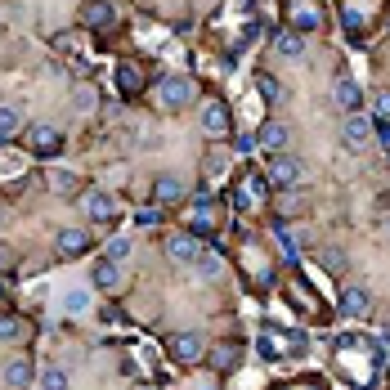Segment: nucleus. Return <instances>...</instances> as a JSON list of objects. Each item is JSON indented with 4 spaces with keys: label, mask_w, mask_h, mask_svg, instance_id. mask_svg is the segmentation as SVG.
Instances as JSON below:
<instances>
[{
    "label": "nucleus",
    "mask_w": 390,
    "mask_h": 390,
    "mask_svg": "<svg viewBox=\"0 0 390 390\" xmlns=\"http://www.w3.org/2000/svg\"><path fill=\"white\" fill-rule=\"evenodd\" d=\"M270 180H274L278 189H301V184H306V166H301L291 153H274V162H270Z\"/></svg>",
    "instance_id": "1"
},
{
    "label": "nucleus",
    "mask_w": 390,
    "mask_h": 390,
    "mask_svg": "<svg viewBox=\"0 0 390 390\" xmlns=\"http://www.w3.org/2000/svg\"><path fill=\"white\" fill-rule=\"evenodd\" d=\"M368 139H372V121L359 117V113H346V121H341V149L363 153V149H368Z\"/></svg>",
    "instance_id": "2"
},
{
    "label": "nucleus",
    "mask_w": 390,
    "mask_h": 390,
    "mask_svg": "<svg viewBox=\"0 0 390 390\" xmlns=\"http://www.w3.org/2000/svg\"><path fill=\"white\" fill-rule=\"evenodd\" d=\"M157 94H162L166 108H184V103H193V81L175 72V77H166L162 85H157Z\"/></svg>",
    "instance_id": "3"
},
{
    "label": "nucleus",
    "mask_w": 390,
    "mask_h": 390,
    "mask_svg": "<svg viewBox=\"0 0 390 390\" xmlns=\"http://www.w3.org/2000/svg\"><path fill=\"white\" fill-rule=\"evenodd\" d=\"M27 144H32L36 157H54L58 149H63V135H58L54 126H32L27 130Z\"/></svg>",
    "instance_id": "4"
},
{
    "label": "nucleus",
    "mask_w": 390,
    "mask_h": 390,
    "mask_svg": "<svg viewBox=\"0 0 390 390\" xmlns=\"http://www.w3.org/2000/svg\"><path fill=\"white\" fill-rule=\"evenodd\" d=\"M85 215H90V220H99V225H108L117 215V202H113V193H103V189H90L85 193Z\"/></svg>",
    "instance_id": "5"
},
{
    "label": "nucleus",
    "mask_w": 390,
    "mask_h": 390,
    "mask_svg": "<svg viewBox=\"0 0 390 390\" xmlns=\"http://www.w3.org/2000/svg\"><path fill=\"white\" fill-rule=\"evenodd\" d=\"M332 99H336L341 113H359V108H363V90H359V81H355V77H341V81L332 85Z\"/></svg>",
    "instance_id": "6"
},
{
    "label": "nucleus",
    "mask_w": 390,
    "mask_h": 390,
    "mask_svg": "<svg viewBox=\"0 0 390 390\" xmlns=\"http://www.w3.org/2000/svg\"><path fill=\"white\" fill-rule=\"evenodd\" d=\"M170 359L175 363H198L202 359V336H193V332H180V336H170Z\"/></svg>",
    "instance_id": "7"
},
{
    "label": "nucleus",
    "mask_w": 390,
    "mask_h": 390,
    "mask_svg": "<svg viewBox=\"0 0 390 390\" xmlns=\"http://www.w3.org/2000/svg\"><path fill=\"white\" fill-rule=\"evenodd\" d=\"M198 242H193L189 234H170L166 238V256H170V260H175V265H193V260H198Z\"/></svg>",
    "instance_id": "8"
},
{
    "label": "nucleus",
    "mask_w": 390,
    "mask_h": 390,
    "mask_svg": "<svg viewBox=\"0 0 390 390\" xmlns=\"http://www.w3.org/2000/svg\"><path fill=\"white\" fill-rule=\"evenodd\" d=\"M341 314H350V319L368 314V287H363V283H350L346 291H341Z\"/></svg>",
    "instance_id": "9"
},
{
    "label": "nucleus",
    "mask_w": 390,
    "mask_h": 390,
    "mask_svg": "<svg viewBox=\"0 0 390 390\" xmlns=\"http://www.w3.org/2000/svg\"><path fill=\"white\" fill-rule=\"evenodd\" d=\"M85 247H90V234H85V229H63V234L54 238V251L58 256H81Z\"/></svg>",
    "instance_id": "10"
},
{
    "label": "nucleus",
    "mask_w": 390,
    "mask_h": 390,
    "mask_svg": "<svg viewBox=\"0 0 390 390\" xmlns=\"http://www.w3.org/2000/svg\"><path fill=\"white\" fill-rule=\"evenodd\" d=\"M5 386L9 390H27L32 386V359H9L5 363Z\"/></svg>",
    "instance_id": "11"
},
{
    "label": "nucleus",
    "mask_w": 390,
    "mask_h": 390,
    "mask_svg": "<svg viewBox=\"0 0 390 390\" xmlns=\"http://www.w3.org/2000/svg\"><path fill=\"white\" fill-rule=\"evenodd\" d=\"M77 189H81V175H77V170H63V166L50 170V193H54V198H72Z\"/></svg>",
    "instance_id": "12"
},
{
    "label": "nucleus",
    "mask_w": 390,
    "mask_h": 390,
    "mask_svg": "<svg viewBox=\"0 0 390 390\" xmlns=\"http://www.w3.org/2000/svg\"><path fill=\"white\" fill-rule=\"evenodd\" d=\"M260 144H265L270 153H287V144H291V130L283 126V121H270V126L260 130Z\"/></svg>",
    "instance_id": "13"
},
{
    "label": "nucleus",
    "mask_w": 390,
    "mask_h": 390,
    "mask_svg": "<svg viewBox=\"0 0 390 390\" xmlns=\"http://www.w3.org/2000/svg\"><path fill=\"white\" fill-rule=\"evenodd\" d=\"M198 121H202L206 135H225V130H229V117H225V108H220V103H206L202 113H198Z\"/></svg>",
    "instance_id": "14"
},
{
    "label": "nucleus",
    "mask_w": 390,
    "mask_h": 390,
    "mask_svg": "<svg viewBox=\"0 0 390 390\" xmlns=\"http://www.w3.org/2000/svg\"><path fill=\"white\" fill-rule=\"evenodd\" d=\"M193 270H198L202 278H220V274H225L220 251H215V247H202V251H198V260H193Z\"/></svg>",
    "instance_id": "15"
},
{
    "label": "nucleus",
    "mask_w": 390,
    "mask_h": 390,
    "mask_svg": "<svg viewBox=\"0 0 390 390\" xmlns=\"http://www.w3.org/2000/svg\"><path fill=\"white\" fill-rule=\"evenodd\" d=\"M94 287H103V291H117V287H121V270H117V260H108V256H103V260L94 265Z\"/></svg>",
    "instance_id": "16"
},
{
    "label": "nucleus",
    "mask_w": 390,
    "mask_h": 390,
    "mask_svg": "<svg viewBox=\"0 0 390 390\" xmlns=\"http://www.w3.org/2000/svg\"><path fill=\"white\" fill-rule=\"evenodd\" d=\"M18 130H23V113H18L14 103H0V144L14 139Z\"/></svg>",
    "instance_id": "17"
},
{
    "label": "nucleus",
    "mask_w": 390,
    "mask_h": 390,
    "mask_svg": "<svg viewBox=\"0 0 390 390\" xmlns=\"http://www.w3.org/2000/svg\"><path fill=\"white\" fill-rule=\"evenodd\" d=\"M113 18H117L113 0H90V5H85V23H90V27H108Z\"/></svg>",
    "instance_id": "18"
},
{
    "label": "nucleus",
    "mask_w": 390,
    "mask_h": 390,
    "mask_svg": "<svg viewBox=\"0 0 390 390\" xmlns=\"http://www.w3.org/2000/svg\"><path fill=\"white\" fill-rule=\"evenodd\" d=\"M274 50L283 54V58H301V54H306V36H301V32H283L274 41Z\"/></svg>",
    "instance_id": "19"
},
{
    "label": "nucleus",
    "mask_w": 390,
    "mask_h": 390,
    "mask_svg": "<svg viewBox=\"0 0 390 390\" xmlns=\"http://www.w3.org/2000/svg\"><path fill=\"white\" fill-rule=\"evenodd\" d=\"M184 198V180L180 175H162L157 180V202H180Z\"/></svg>",
    "instance_id": "20"
},
{
    "label": "nucleus",
    "mask_w": 390,
    "mask_h": 390,
    "mask_svg": "<svg viewBox=\"0 0 390 390\" xmlns=\"http://www.w3.org/2000/svg\"><path fill=\"white\" fill-rule=\"evenodd\" d=\"M103 256H108V260H126V256H130V238H108L103 242Z\"/></svg>",
    "instance_id": "21"
},
{
    "label": "nucleus",
    "mask_w": 390,
    "mask_h": 390,
    "mask_svg": "<svg viewBox=\"0 0 390 390\" xmlns=\"http://www.w3.org/2000/svg\"><path fill=\"white\" fill-rule=\"evenodd\" d=\"M41 386H45V390H68V372H63V368H45V372H41Z\"/></svg>",
    "instance_id": "22"
},
{
    "label": "nucleus",
    "mask_w": 390,
    "mask_h": 390,
    "mask_svg": "<svg viewBox=\"0 0 390 390\" xmlns=\"http://www.w3.org/2000/svg\"><path fill=\"white\" fill-rule=\"evenodd\" d=\"M63 310H68V314H85V310H90V291H68Z\"/></svg>",
    "instance_id": "23"
},
{
    "label": "nucleus",
    "mask_w": 390,
    "mask_h": 390,
    "mask_svg": "<svg viewBox=\"0 0 390 390\" xmlns=\"http://www.w3.org/2000/svg\"><path fill=\"white\" fill-rule=\"evenodd\" d=\"M193 225H198V229H211V225H215V211H211V206H206L202 198L193 202Z\"/></svg>",
    "instance_id": "24"
},
{
    "label": "nucleus",
    "mask_w": 390,
    "mask_h": 390,
    "mask_svg": "<svg viewBox=\"0 0 390 390\" xmlns=\"http://www.w3.org/2000/svg\"><path fill=\"white\" fill-rule=\"evenodd\" d=\"M18 332H23V327H18L14 314H0V341H14Z\"/></svg>",
    "instance_id": "25"
},
{
    "label": "nucleus",
    "mask_w": 390,
    "mask_h": 390,
    "mask_svg": "<svg viewBox=\"0 0 390 390\" xmlns=\"http://www.w3.org/2000/svg\"><path fill=\"white\" fill-rule=\"evenodd\" d=\"M278 247H283V256H287V260H296V238H291L283 225H278Z\"/></svg>",
    "instance_id": "26"
},
{
    "label": "nucleus",
    "mask_w": 390,
    "mask_h": 390,
    "mask_svg": "<svg viewBox=\"0 0 390 390\" xmlns=\"http://www.w3.org/2000/svg\"><path fill=\"white\" fill-rule=\"evenodd\" d=\"M135 220H139L144 229H153L157 220H162V211H157V206H144V211H135Z\"/></svg>",
    "instance_id": "27"
},
{
    "label": "nucleus",
    "mask_w": 390,
    "mask_h": 390,
    "mask_svg": "<svg viewBox=\"0 0 390 390\" xmlns=\"http://www.w3.org/2000/svg\"><path fill=\"white\" fill-rule=\"evenodd\" d=\"M372 108H377V117H386V121H390V90H382V94H377V99H372Z\"/></svg>",
    "instance_id": "28"
},
{
    "label": "nucleus",
    "mask_w": 390,
    "mask_h": 390,
    "mask_svg": "<svg viewBox=\"0 0 390 390\" xmlns=\"http://www.w3.org/2000/svg\"><path fill=\"white\" fill-rule=\"evenodd\" d=\"M211 363H215V368H234V350H229V346H225V350H215V359H211Z\"/></svg>",
    "instance_id": "29"
},
{
    "label": "nucleus",
    "mask_w": 390,
    "mask_h": 390,
    "mask_svg": "<svg viewBox=\"0 0 390 390\" xmlns=\"http://www.w3.org/2000/svg\"><path fill=\"white\" fill-rule=\"evenodd\" d=\"M77 108H94V90H77Z\"/></svg>",
    "instance_id": "30"
},
{
    "label": "nucleus",
    "mask_w": 390,
    "mask_h": 390,
    "mask_svg": "<svg viewBox=\"0 0 390 390\" xmlns=\"http://www.w3.org/2000/svg\"><path fill=\"white\" fill-rule=\"evenodd\" d=\"M0 296H5V283H0Z\"/></svg>",
    "instance_id": "31"
},
{
    "label": "nucleus",
    "mask_w": 390,
    "mask_h": 390,
    "mask_svg": "<svg viewBox=\"0 0 390 390\" xmlns=\"http://www.w3.org/2000/svg\"><path fill=\"white\" fill-rule=\"evenodd\" d=\"M149 390H153V386H149Z\"/></svg>",
    "instance_id": "32"
}]
</instances>
